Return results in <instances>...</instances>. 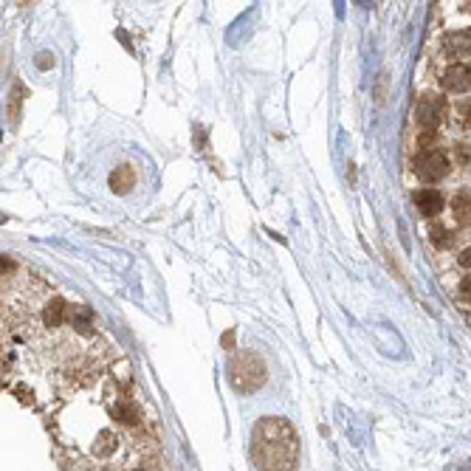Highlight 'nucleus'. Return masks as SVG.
<instances>
[{
  "instance_id": "f257e3e1",
  "label": "nucleus",
  "mask_w": 471,
  "mask_h": 471,
  "mask_svg": "<svg viewBox=\"0 0 471 471\" xmlns=\"http://www.w3.org/2000/svg\"><path fill=\"white\" fill-rule=\"evenodd\" d=\"M299 460V438L285 418H262L251 432V463L262 471L293 469Z\"/></svg>"
},
{
  "instance_id": "f03ea898",
  "label": "nucleus",
  "mask_w": 471,
  "mask_h": 471,
  "mask_svg": "<svg viewBox=\"0 0 471 471\" xmlns=\"http://www.w3.org/2000/svg\"><path fill=\"white\" fill-rule=\"evenodd\" d=\"M268 378V370H265V361L245 350V353H237L235 359L229 361V384L235 387L237 392H257Z\"/></svg>"
},
{
  "instance_id": "7ed1b4c3",
  "label": "nucleus",
  "mask_w": 471,
  "mask_h": 471,
  "mask_svg": "<svg viewBox=\"0 0 471 471\" xmlns=\"http://www.w3.org/2000/svg\"><path fill=\"white\" fill-rule=\"evenodd\" d=\"M415 175L424 181V184H438V181H443L446 175H449V158H446V153H441V150H429V147H424L418 156H415Z\"/></svg>"
},
{
  "instance_id": "20e7f679",
  "label": "nucleus",
  "mask_w": 471,
  "mask_h": 471,
  "mask_svg": "<svg viewBox=\"0 0 471 471\" xmlns=\"http://www.w3.org/2000/svg\"><path fill=\"white\" fill-rule=\"evenodd\" d=\"M446 116V99L441 93H426L418 105V124L424 130H435Z\"/></svg>"
},
{
  "instance_id": "39448f33",
  "label": "nucleus",
  "mask_w": 471,
  "mask_h": 471,
  "mask_svg": "<svg viewBox=\"0 0 471 471\" xmlns=\"http://www.w3.org/2000/svg\"><path fill=\"white\" fill-rule=\"evenodd\" d=\"M412 204H415V209L424 218H438L443 212V207H446V201H443V195L438 190H418V192H412Z\"/></svg>"
},
{
  "instance_id": "423d86ee",
  "label": "nucleus",
  "mask_w": 471,
  "mask_h": 471,
  "mask_svg": "<svg viewBox=\"0 0 471 471\" xmlns=\"http://www.w3.org/2000/svg\"><path fill=\"white\" fill-rule=\"evenodd\" d=\"M443 88H446V91H452V93H466V91L471 88L469 65H463V62L449 65V68H446V74H443Z\"/></svg>"
},
{
  "instance_id": "0eeeda50",
  "label": "nucleus",
  "mask_w": 471,
  "mask_h": 471,
  "mask_svg": "<svg viewBox=\"0 0 471 471\" xmlns=\"http://www.w3.org/2000/svg\"><path fill=\"white\" fill-rule=\"evenodd\" d=\"M136 181H139V175H136V170H133L130 164H119V167L110 173V190H113L116 195H127V192L136 187Z\"/></svg>"
},
{
  "instance_id": "6e6552de",
  "label": "nucleus",
  "mask_w": 471,
  "mask_h": 471,
  "mask_svg": "<svg viewBox=\"0 0 471 471\" xmlns=\"http://www.w3.org/2000/svg\"><path fill=\"white\" fill-rule=\"evenodd\" d=\"M446 48H449L452 54H458V57H463V54H471V28H460V31H452V34L446 37Z\"/></svg>"
},
{
  "instance_id": "1a4fd4ad",
  "label": "nucleus",
  "mask_w": 471,
  "mask_h": 471,
  "mask_svg": "<svg viewBox=\"0 0 471 471\" xmlns=\"http://www.w3.org/2000/svg\"><path fill=\"white\" fill-rule=\"evenodd\" d=\"M452 212H455V221L460 226H471V195L469 192H458L455 201H452Z\"/></svg>"
},
{
  "instance_id": "9d476101",
  "label": "nucleus",
  "mask_w": 471,
  "mask_h": 471,
  "mask_svg": "<svg viewBox=\"0 0 471 471\" xmlns=\"http://www.w3.org/2000/svg\"><path fill=\"white\" fill-rule=\"evenodd\" d=\"M455 124L460 130H471V99L455 105Z\"/></svg>"
},
{
  "instance_id": "9b49d317",
  "label": "nucleus",
  "mask_w": 471,
  "mask_h": 471,
  "mask_svg": "<svg viewBox=\"0 0 471 471\" xmlns=\"http://www.w3.org/2000/svg\"><path fill=\"white\" fill-rule=\"evenodd\" d=\"M429 237H432V243H435L438 248H449V245H452V232H449L443 223H435Z\"/></svg>"
},
{
  "instance_id": "f8f14e48",
  "label": "nucleus",
  "mask_w": 471,
  "mask_h": 471,
  "mask_svg": "<svg viewBox=\"0 0 471 471\" xmlns=\"http://www.w3.org/2000/svg\"><path fill=\"white\" fill-rule=\"evenodd\" d=\"M387 85H390V76H387V71H381L378 74V79H376V105H384L387 102Z\"/></svg>"
},
{
  "instance_id": "ddd939ff",
  "label": "nucleus",
  "mask_w": 471,
  "mask_h": 471,
  "mask_svg": "<svg viewBox=\"0 0 471 471\" xmlns=\"http://www.w3.org/2000/svg\"><path fill=\"white\" fill-rule=\"evenodd\" d=\"M34 65H37L40 71H48V68H54V65H57V57H54L51 51H40V54H37V59H34Z\"/></svg>"
},
{
  "instance_id": "4468645a",
  "label": "nucleus",
  "mask_w": 471,
  "mask_h": 471,
  "mask_svg": "<svg viewBox=\"0 0 471 471\" xmlns=\"http://www.w3.org/2000/svg\"><path fill=\"white\" fill-rule=\"evenodd\" d=\"M25 96V91H23V85L17 82L14 85V91H11V119H17V107H20V99Z\"/></svg>"
},
{
  "instance_id": "2eb2a0df",
  "label": "nucleus",
  "mask_w": 471,
  "mask_h": 471,
  "mask_svg": "<svg viewBox=\"0 0 471 471\" xmlns=\"http://www.w3.org/2000/svg\"><path fill=\"white\" fill-rule=\"evenodd\" d=\"M460 302L471 308V274L469 277H463V282H460Z\"/></svg>"
},
{
  "instance_id": "dca6fc26",
  "label": "nucleus",
  "mask_w": 471,
  "mask_h": 471,
  "mask_svg": "<svg viewBox=\"0 0 471 471\" xmlns=\"http://www.w3.org/2000/svg\"><path fill=\"white\" fill-rule=\"evenodd\" d=\"M455 150H458V161H460V164H471V147L469 144H458Z\"/></svg>"
},
{
  "instance_id": "f3484780",
  "label": "nucleus",
  "mask_w": 471,
  "mask_h": 471,
  "mask_svg": "<svg viewBox=\"0 0 471 471\" xmlns=\"http://www.w3.org/2000/svg\"><path fill=\"white\" fill-rule=\"evenodd\" d=\"M458 262H460L463 268H471V245L469 248H463V251L458 254Z\"/></svg>"
}]
</instances>
